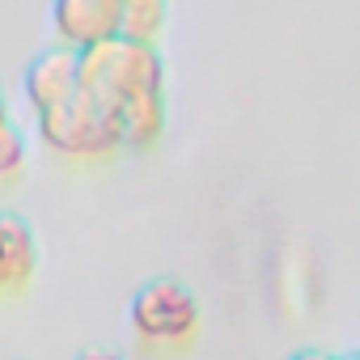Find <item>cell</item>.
Masks as SVG:
<instances>
[{
    "label": "cell",
    "instance_id": "obj_1",
    "mask_svg": "<svg viewBox=\"0 0 360 360\" xmlns=\"http://www.w3.org/2000/svg\"><path fill=\"white\" fill-rule=\"evenodd\" d=\"M127 318H131V330L148 343H183L195 335V322H200V305L195 297L174 284V280H153L144 284L131 305H127Z\"/></svg>",
    "mask_w": 360,
    "mask_h": 360
},
{
    "label": "cell",
    "instance_id": "obj_2",
    "mask_svg": "<svg viewBox=\"0 0 360 360\" xmlns=\"http://www.w3.org/2000/svg\"><path fill=\"white\" fill-rule=\"evenodd\" d=\"M34 267V246L30 233L22 229V221L0 217V288H13L30 276Z\"/></svg>",
    "mask_w": 360,
    "mask_h": 360
},
{
    "label": "cell",
    "instance_id": "obj_3",
    "mask_svg": "<svg viewBox=\"0 0 360 360\" xmlns=\"http://www.w3.org/2000/svg\"><path fill=\"white\" fill-rule=\"evenodd\" d=\"M18 165H22V140L9 127H0V174H9Z\"/></svg>",
    "mask_w": 360,
    "mask_h": 360
},
{
    "label": "cell",
    "instance_id": "obj_4",
    "mask_svg": "<svg viewBox=\"0 0 360 360\" xmlns=\"http://www.w3.org/2000/svg\"><path fill=\"white\" fill-rule=\"evenodd\" d=\"M77 360H119L115 352H106V347H89V352H81Z\"/></svg>",
    "mask_w": 360,
    "mask_h": 360
},
{
    "label": "cell",
    "instance_id": "obj_5",
    "mask_svg": "<svg viewBox=\"0 0 360 360\" xmlns=\"http://www.w3.org/2000/svg\"><path fill=\"white\" fill-rule=\"evenodd\" d=\"M292 360H335V356H322V352H301V356H292Z\"/></svg>",
    "mask_w": 360,
    "mask_h": 360
},
{
    "label": "cell",
    "instance_id": "obj_6",
    "mask_svg": "<svg viewBox=\"0 0 360 360\" xmlns=\"http://www.w3.org/2000/svg\"><path fill=\"white\" fill-rule=\"evenodd\" d=\"M0 127H5V102H0Z\"/></svg>",
    "mask_w": 360,
    "mask_h": 360
},
{
    "label": "cell",
    "instance_id": "obj_7",
    "mask_svg": "<svg viewBox=\"0 0 360 360\" xmlns=\"http://www.w3.org/2000/svg\"><path fill=\"white\" fill-rule=\"evenodd\" d=\"M352 360H360V356H352Z\"/></svg>",
    "mask_w": 360,
    "mask_h": 360
}]
</instances>
